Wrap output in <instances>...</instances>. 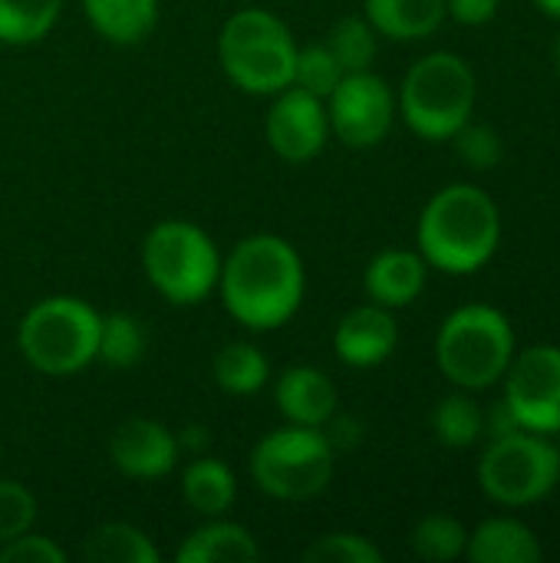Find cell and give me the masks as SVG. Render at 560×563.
Masks as SVG:
<instances>
[{
  "instance_id": "obj_1",
  "label": "cell",
  "mask_w": 560,
  "mask_h": 563,
  "mask_svg": "<svg viewBox=\"0 0 560 563\" xmlns=\"http://www.w3.org/2000/svg\"><path fill=\"white\" fill-rule=\"evenodd\" d=\"M218 290L241 327L254 333L277 330L300 310L307 290L304 261L290 241L277 234H251L221 261Z\"/></svg>"
},
{
  "instance_id": "obj_2",
  "label": "cell",
  "mask_w": 560,
  "mask_h": 563,
  "mask_svg": "<svg viewBox=\"0 0 560 563\" xmlns=\"http://www.w3.org/2000/svg\"><path fill=\"white\" fill-rule=\"evenodd\" d=\"M502 241V211L479 185H446L436 191L416 228L419 254L442 274H475L485 267Z\"/></svg>"
},
{
  "instance_id": "obj_3",
  "label": "cell",
  "mask_w": 560,
  "mask_h": 563,
  "mask_svg": "<svg viewBox=\"0 0 560 563\" xmlns=\"http://www.w3.org/2000/svg\"><path fill=\"white\" fill-rule=\"evenodd\" d=\"M515 350L508 317L488 303H465L452 310L436 336V363L442 376L465 393L502 383Z\"/></svg>"
},
{
  "instance_id": "obj_4",
  "label": "cell",
  "mask_w": 560,
  "mask_h": 563,
  "mask_svg": "<svg viewBox=\"0 0 560 563\" xmlns=\"http://www.w3.org/2000/svg\"><path fill=\"white\" fill-rule=\"evenodd\" d=\"M218 56L228 79L251 96H277L294 82L297 43L271 10L248 7L231 13L218 36Z\"/></svg>"
},
{
  "instance_id": "obj_5",
  "label": "cell",
  "mask_w": 560,
  "mask_h": 563,
  "mask_svg": "<svg viewBox=\"0 0 560 563\" xmlns=\"http://www.w3.org/2000/svg\"><path fill=\"white\" fill-rule=\"evenodd\" d=\"M479 82L472 66L455 53H426L416 59L399 89V115L429 142L452 139L475 109Z\"/></svg>"
},
{
  "instance_id": "obj_6",
  "label": "cell",
  "mask_w": 560,
  "mask_h": 563,
  "mask_svg": "<svg viewBox=\"0 0 560 563\" xmlns=\"http://www.w3.org/2000/svg\"><path fill=\"white\" fill-rule=\"evenodd\" d=\"M102 317L79 297H46L33 303L17 330L23 360L43 376H73L96 363Z\"/></svg>"
},
{
  "instance_id": "obj_7",
  "label": "cell",
  "mask_w": 560,
  "mask_h": 563,
  "mask_svg": "<svg viewBox=\"0 0 560 563\" xmlns=\"http://www.w3.org/2000/svg\"><path fill=\"white\" fill-rule=\"evenodd\" d=\"M142 267L149 284L175 307L201 303L221 277V254L208 231L191 221H158L142 244Z\"/></svg>"
},
{
  "instance_id": "obj_8",
  "label": "cell",
  "mask_w": 560,
  "mask_h": 563,
  "mask_svg": "<svg viewBox=\"0 0 560 563\" xmlns=\"http://www.w3.org/2000/svg\"><path fill=\"white\" fill-rule=\"evenodd\" d=\"M337 452L323 429L294 426L267 432L251 452L254 485L277 501H310L327 492Z\"/></svg>"
},
{
  "instance_id": "obj_9",
  "label": "cell",
  "mask_w": 560,
  "mask_h": 563,
  "mask_svg": "<svg viewBox=\"0 0 560 563\" xmlns=\"http://www.w3.org/2000/svg\"><path fill=\"white\" fill-rule=\"evenodd\" d=\"M479 485L502 508L535 505L560 485V449L528 429L492 439L479 462Z\"/></svg>"
},
{
  "instance_id": "obj_10",
  "label": "cell",
  "mask_w": 560,
  "mask_h": 563,
  "mask_svg": "<svg viewBox=\"0 0 560 563\" xmlns=\"http://www.w3.org/2000/svg\"><path fill=\"white\" fill-rule=\"evenodd\" d=\"M505 402L518 426L538 435L560 432V346L535 343L515 350L505 369Z\"/></svg>"
},
{
  "instance_id": "obj_11",
  "label": "cell",
  "mask_w": 560,
  "mask_h": 563,
  "mask_svg": "<svg viewBox=\"0 0 560 563\" xmlns=\"http://www.w3.org/2000/svg\"><path fill=\"white\" fill-rule=\"evenodd\" d=\"M327 119L337 139L350 148L380 145L396 119V96L373 69L347 73L327 96Z\"/></svg>"
},
{
  "instance_id": "obj_12",
  "label": "cell",
  "mask_w": 560,
  "mask_h": 563,
  "mask_svg": "<svg viewBox=\"0 0 560 563\" xmlns=\"http://www.w3.org/2000/svg\"><path fill=\"white\" fill-rule=\"evenodd\" d=\"M267 142L284 162H310L323 152L330 135V119L323 99L304 92L300 86H287L274 96L267 112Z\"/></svg>"
},
{
  "instance_id": "obj_13",
  "label": "cell",
  "mask_w": 560,
  "mask_h": 563,
  "mask_svg": "<svg viewBox=\"0 0 560 563\" xmlns=\"http://www.w3.org/2000/svg\"><path fill=\"white\" fill-rule=\"evenodd\" d=\"M178 442L175 432L155 419H125L112 439H109V459L112 465L125 475V478H139V482H152L162 478L175 468L178 462Z\"/></svg>"
},
{
  "instance_id": "obj_14",
  "label": "cell",
  "mask_w": 560,
  "mask_h": 563,
  "mask_svg": "<svg viewBox=\"0 0 560 563\" xmlns=\"http://www.w3.org/2000/svg\"><path fill=\"white\" fill-rule=\"evenodd\" d=\"M399 346V327L393 310L380 307V303H363L353 307L333 333V353L340 356V363L353 366V369H370L386 363Z\"/></svg>"
},
{
  "instance_id": "obj_15",
  "label": "cell",
  "mask_w": 560,
  "mask_h": 563,
  "mask_svg": "<svg viewBox=\"0 0 560 563\" xmlns=\"http://www.w3.org/2000/svg\"><path fill=\"white\" fill-rule=\"evenodd\" d=\"M426 277H429V264L419 251L393 247L370 261L363 274V287L373 303L386 310H399L419 300V294L426 290Z\"/></svg>"
},
{
  "instance_id": "obj_16",
  "label": "cell",
  "mask_w": 560,
  "mask_h": 563,
  "mask_svg": "<svg viewBox=\"0 0 560 563\" xmlns=\"http://www.w3.org/2000/svg\"><path fill=\"white\" fill-rule=\"evenodd\" d=\"M274 402L287 422L323 429L337 412V386L317 366H290L274 386Z\"/></svg>"
},
{
  "instance_id": "obj_17",
  "label": "cell",
  "mask_w": 560,
  "mask_h": 563,
  "mask_svg": "<svg viewBox=\"0 0 560 563\" xmlns=\"http://www.w3.org/2000/svg\"><path fill=\"white\" fill-rule=\"evenodd\" d=\"M465 558L475 563H538L545 551L535 531L518 518H488L469 534Z\"/></svg>"
},
{
  "instance_id": "obj_18",
  "label": "cell",
  "mask_w": 560,
  "mask_h": 563,
  "mask_svg": "<svg viewBox=\"0 0 560 563\" xmlns=\"http://www.w3.org/2000/svg\"><path fill=\"white\" fill-rule=\"evenodd\" d=\"M366 20L386 40H426L446 20V0H366Z\"/></svg>"
},
{
  "instance_id": "obj_19",
  "label": "cell",
  "mask_w": 560,
  "mask_h": 563,
  "mask_svg": "<svg viewBox=\"0 0 560 563\" xmlns=\"http://www.w3.org/2000/svg\"><path fill=\"white\" fill-rule=\"evenodd\" d=\"M257 558H261V548L254 534L241 525L218 521V518L191 531L175 551L178 563H254Z\"/></svg>"
},
{
  "instance_id": "obj_20",
  "label": "cell",
  "mask_w": 560,
  "mask_h": 563,
  "mask_svg": "<svg viewBox=\"0 0 560 563\" xmlns=\"http://www.w3.org/2000/svg\"><path fill=\"white\" fill-rule=\"evenodd\" d=\"M182 498L201 518H221L238 498L234 472L211 455H198L182 475Z\"/></svg>"
},
{
  "instance_id": "obj_21",
  "label": "cell",
  "mask_w": 560,
  "mask_h": 563,
  "mask_svg": "<svg viewBox=\"0 0 560 563\" xmlns=\"http://www.w3.org/2000/svg\"><path fill=\"white\" fill-rule=\"evenodd\" d=\"M83 10L92 30L116 46L145 40L158 20V0H83Z\"/></svg>"
},
{
  "instance_id": "obj_22",
  "label": "cell",
  "mask_w": 560,
  "mask_h": 563,
  "mask_svg": "<svg viewBox=\"0 0 560 563\" xmlns=\"http://www.w3.org/2000/svg\"><path fill=\"white\" fill-rule=\"evenodd\" d=\"M83 561L89 563H155V544L132 525H102L83 541Z\"/></svg>"
},
{
  "instance_id": "obj_23",
  "label": "cell",
  "mask_w": 560,
  "mask_h": 563,
  "mask_svg": "<svg viewBox=\"0 0 560 563\" xmlns=\"http://www.w3.org/2000/svg\"><path fill=\"white\" fill-rule=\"evenodd\" d=\"M267 376H271V366L254 343L238 340V343H228L215 356V383L228 396H254L264 389Z\"/></svg>"
},
{
  "instance_id": "obj_24",
  "label": "cell",
  "mask_w": 560,
  "mask_h": 563,
  "mask_svg": "<svg viewBox=\"0 0 560 563\" xmlns=\"http://www.w3.org/2000/svg\"><path fill=\"white\" fill-rule=\"evenodd\" d=\"M63 0H0V43L26 46L43 40L59 20Z\"/></svg>"
},
{
  "instance_id": "obj_25",
  "label": "cell",
  "mask_w": 560,
  "mask_h": 563,
  "mask_svg": "<svg viewBox=\"0 0 560 563\" xmlns=\"http://www.w3.org/2000/svg\"><path fill=\"white\" fill-rule=\"evenodd\" d=\"M149 350V336L145 327L132 317V313H109L99 323V350L96 360L112 366V369H129L135 363H142Z\"/></svg>"
},
{
  "instance_id": "obj_26",
  "label": "cell",
  "mask_w": 560,
  "mask_h": 563,
  "mask_svg": "<svg viewBox=\"0 0 560 563\" xmlns=\"http://www.w3.org/2000/svg\"><path fill=\"white\" fill-rule=\"evenodd\" d=\"M432 432L446 449H469L482 439V406L465 396L452 393L432 409Z\"/></svg>"
},
{
  "instance_id": "obj_27",
  "label": "cell",
  "mask_w": 560,
  "mask_h": 563,
  "mask_svg": "<svg viewBox=\"0 0 560 563\" xmlns=\"http://www.w3.org/2000/svg\"><path fill=\"white\" fill-rule=\"evenodd\" d=\"M413 551L422 558V561L432 563H449L459 561L465 554V544H469V531L459 518L452 515H426L416 528H413V538H409Z\"/></svg>"
},
{
  "instance_id": "obj_28",
  "label": "cell",
  "mask_w": 560,
  "mask_h": 563,
  "mask_svg": "<svg viewBox=\"0 0 560 563\" xmlns=\"http://www.w3.org/2000/svg\"><path fill=\"white\" fill-rule=\"evenodd\" d=\"M376 36L380 33L373 30L366 16H343L333 23L323 43L330 46L343 73H360V69H370L376 59Z\"/></svg>"
},
{
  "instance_id": "obj_29",
  "label": "cell",
  "mask_w": 560,
  "mask_h": 563,
  "mask_svg": "<svg viewBox=\"0 0 560 563\" xmlns=\"http://www.w3.org/2000/svg\"><path fill=\"white\" fill-rule=\"evenodd\" d=\"M343 66L337 63V56L330 53L327 43H307V46H297V59H294V82L290 86H300L304 92L317 96V99H327L337 82L343 79Z\"/></svg>"
},
{
  "instance_id": "obj_30",
  "label": "cell",
  "mask_w": 560,
  "mask_h": 563,
  "mask_svg": "<svg viewBox=\"0 0 560 563\" xmlns=\"http://www.w3.org/2000/svg\"><path fill=\"white\" fill-rule=\"evenodd\" d=\"M307 563H383V551L366 541L363 534H350V531H337V534H323L317 538L307 551Z\"/></svg>"
},
{
  "instance_id": "obj_31",
  "label": "cell",
  "mask_w": 560,
  "mask_h": 563,
  "mask_svg": "<svg viewBox=\"0 0 560 563\" xmlns=\"http://www.w3.org/2000/svg\"><path fill=\"white\" fill-rule=\"evenodd\" d=\"M455 152L465 165H472L475 172H488L502 162L505 155V145H502V135L492 129V125H482V122H465L455 135Z\"/></svg>"
},
{
  "instance_id": "obj_32",
  "label": "cell",
  "mask_w": 560,
  "mask_h": 563,
  "mask_svg": "<svg viewBox=\"0 0 560 563\" xmlns=\"http://www.w3.org/2000/svg\"><path fill=\"white\" fill-rule=\"evenodd\" d=\"M36 521V498L13 478H0V544L30 531Z\"/></svg>"
},
{
  "instance_id": "obj_33",
  "label": "cell",
  "mask_w": 560,
  "mask_h": 563,
  "mask_svg": "<svg viewBox=\"0 0 560 563\" xmlns=\"http://www.w3.org/2000/svg\"><path fill=\"white\" fill-rule=\"evenodd\" d=\"M69 554L53 544L50 538H40V534H17L13 541H3L0 548V563H66Z\"/></svg>"
},
{
  "instance_id": "obj_34",
  "label": "cell",
  "mask_w": 560,
  "mask_h": 563,
  "mask_svg": "<svg viewBox=\"0 0 560 563\" xmlns=\"http://www.w3.org/2000/svg\"><path fill=\"white\" fill-rule=\"evenodd\" d=\"M498 13V0H446V16L462 26H485Z\"/></svg>"
},
{
  "instance_id": "obj_35",
  "label": "cell",
  "mask_w": 560,
  "mask_h": 563,
  "mask_svg": "<svg viewBox=\"0 0 560 563\" xmlns=\"http://www.w3.org/2000/svg\"><path fill=\"white\" fill-rule=\"evenodd\" d=\"M323 435L330 439V445H333V452H340V449H356L360 445V439H363V426L353 419V416H330L327 419V426H323Z\"/></svg>"
},
{
  "instance_id": "obj_36",
  "label": "cell",
  "mask_w": 560,
  "mask_h": 563,
  "mask_svg": "<svg viewBox=\"0 0 560 563\" xmlns=\"http://www.w3.org/2000/svg\"><path fill=\"white\" fill-rule=\"evenodd\" d=\"M521 426H518V419H515V412L508 409L505 399L492 402V409L482 412V435H488V439H505V435H512Z\"/></svg>"
},
{
  "instance_id": "obj_37",
  "label": "cell",
  "mask_w": 560,
  "mask_h": 563,
  "mask_svg": "<svg viewBox=\"0 0 560 563\" xmlns=\"http://www.w3.org/2000/svg\"><path fill=\"white\" fill-rule=\"evenodd\" d=\"M175 442H178V452H191V455H205V449H208V442H211V435H208V429L205 426H185L178 435H175Z\"/></svg>"
},
{
  "instance_id": "obj_38",
  "label": "cell",
  "mask_w": 560,
  "mask_h": 563,
  "mask_svg": "<svg viewBox=\"0 0 560 563\" xmlns=\"http://www.w3.org/2000/svg\"><path fill=\"white\" fill-rule=\"evenodd\" d=\"M535 7H538L541 13H548V16L560 20V0H535Z\"/></svg>"
},
{
  "instance_id": "obj_39",
  "label": "cell",
  "mask_w": 560,
  "mask_h": 563,
  "mask_svg": "<svg viewBox=\"0 0 560 563\" xmlns=\"http://www.w3.org/2000/svg\"><path fill=\"white\" fill-rule=\"evenodd\" d=\"M554 66H558V73H560V33H558V40H554Z\"/></svg>"
},
{
  "instance_id": "obj_40",
  "label": "cell",
  "mask_w": 560,
  "mask_h": 563,
  "mask_svg": "<svg viewBox=\"0 0 560 563\" xmlns=\"http://www.w3.org/2000/svg\"><path fill=\"white\" fill-rule=\"evenodd\" d=\"M558 435H560V432H558Z\"/></svg>"
}]
</instances>
